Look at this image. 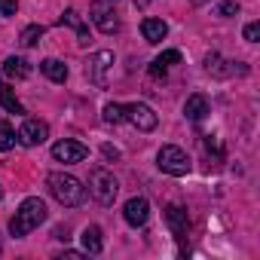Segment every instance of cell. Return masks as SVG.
I'll use <instances>...</instances> for the list:
<instances>
[{
	"instance_id": "cell-1",
	"label": "cell",
	"mask_w": 260,
	"mask_h": 260,
	"mask_svg": "<svg viewBox=\"0 0 260 260\" xmlns=\"http://www.w3.org/2000/svg\"><path fill=\"white\" fill-rule=\"evenodd\" d=\"M43 220H46V202L37 199V196H31V199H25V202L19 205V211L10 217V233H13L16 239H25V236H28L31 230H37Z\"/></svg>"
},
{
	"instance_id": "cell-2",
	"label": "cell",
	"mask_w": 260,
	"mask_h": 260,
	"mask_svg": "<svg viewBox=\"0 0 260 260\" xmlns=\"http://www.w3.org/2000/svg\"><path fill=\"white\" fill-rule=\"evenodd\" d=\"M46 187H49V193H52L61 205H68V208L83 205V199H86V187L80 184V178H74V175H68V172H52V175L46 178Z\"/></svg>"
},
{
	"instance_id": "cell-3",
	"label": "cell",
	"mask_w": 260,
	"mask_h": 260,
	"mask_svg": "<svg viewBox=\"0 0 260 260\" xmlns=\"http://www.w3.org/2000/svg\"><path fill=\"white\" fill-rule=\"evenodd\" d=\"M89 193L95 196V202L113 205V199H116V193H119V181L113 178V172L95 166V169L89 172Z\"/></svg>"
},
{
	"instance_id": "cell-4",
	"label": "cell",
	"mask_w": 260,
	"mask_h": 260,
	"mask_svg": "<svg viewBox=\"0 0 260 260\" xmlns=\"http://www.w3.org/2000/svg\"><path fill=\"white\" fill-rule=\"evenodd\" d=\"M110 68H113V52H110V49L92 52L89 61H86V77H89V83L98 86V89H104L107 80H110Z\"/></svg>"
},
{
	"instance_id": "cell-5",
	"label": "cell",
	"mask_w": 260,
	"mask_h": 260,
	"mask_svg": "<svg viewBox=\"0 0 260 260\" xmlns=\"http://www.w3.org/2000/svg\"><path fill=\"white\" fill-rule=\"evenodd\" d=\"M156 166H159L166 175L184 178V175L190 172V156H187L181 147H175V144H166V147L156 153Z\"/></svg>"
},
{
	"instance_id": "cell-6",
	"label": "cell",
	"mask_w": 260,
	"mask_h": 260,
	"mask_svg": "<svg viewBox=\"0 0 260 260\" xmlns=\"http://www.w3.org/2000/svg\"><path fill=\"white\" fill-rule=\"evenodd\" d=\"M125 119L132 122L138 132H153V128L159 125V116L153 113V107L150 104H141V101L125 104Z\"/></svg>"
},
{
	"instance_id": "cell-7",
	"label": "cell",
	"mask_w": 260,
	"mask_h": 260,
	"mask_svg": "<svg viewBox=\"0 0 260 260\" xmlns=\"http://www.w3.org/2000/svg\"><path fill=\"white\" fill-rule=\"evenodd\" d=\"M92 22L98 25L101 34H116L119 31V16L113 13V7L107 4V0H98V4H92Z\"/></svg>"
},
{
	"instance_id": "cell-8",
	"label": "cell",
	"mask_w": 260,
	"mask_h": 260,
	"mask_svg": "<svg viewBox=\"0 0 260 260\" xmlns=\"http://www.w3.org/2000/svg\"><path fill=\"white\" fill-rule=\"evenodd\" d=\"M52 156H55L58 162H64V166H74V162H83V159L89 156V147H86V144H80V141L64 138V141L52 144Z\"/></svg>"
},
{
	"instance_id": "cell-9",
	"label": "cell",
	"mask_w": 260,
	"mask_h": 260,
	"mask_svg": "<svg viewBox=\"0 0 260 260\" xmlns=\"http://www.w3.org/2000/svg\"><path fill=\"white\" fill-rule=\"evenodd\" d=\"M122 217H125L128 226H144L150 220V202L144 196H132L122 205Z\"/></svg>"
},
{
	"instance_id": "cell-10",
	"label": "cell",
	"mask_w": 260,
	"mask_h": 260,
	"mask_svg": "<svg viewBox=\"0 0 260 260\" xmlns=\"http://www.w3.org/2000/svg\"><path fill=\"white\" fill-rule=\"evenodd\" d=\"M46 138H49V125H46L43 119H25L22 128H19V141H22L25 147H37V144H43Z\"/></svg>"
},
{
	"instance_id": "cell-11",
	"label": "cell",
	"mask_w": 260,
	"mask_h": 260,
	"mask_svg": "<svg viewBox=\"0 0 260 260\" xmlns=\"http://www.w3.org/2000/svg\"><path fill=\"white\" fill-rule=\"evenodd\" d=\"M166 223H169V230H172L178 239H184V236H187V226H190L187 208H184V205H169V208H166Z\"/></svg>"
},
{
	"instance_id": "cell-12",
	"label": "cell",
	"mask_w": 260,
	"mask_h": 260,
	"mask_svg": "<svg viewBox=\"0 0 260 260\" xmlns=\"http://www.w3.org/2000/svg\"><path fill=\"white\" fill-rule=\"evenodd\" d=\"M208 113H211V104H208L205 95H190V98H187V104H184V116H187L190 122H202Z\"/></svg>"
},
{
	"instance_id": "cell-13",
	"label": "cell",
	"mask_w": 260,
	"mask_h": 260,
	"mask_svg": "<svg viewBox=\"0 0 260 260\" xmlns=\"http://www.w3.org/2000/svg\"><path fill=\"white\" fill-rule=\"evenodd\" d=\"M178 61H181V52H178V49H166L162 55H156V58L150 61V77H153V80L166 77V74H169V68H172V64H178Z\"/></svg>"
},
{
	"instance_id": "cell-14",
	"label": "cell",
	"mask_w": 260,
	"mask_h": 260,
	"mask_svg": "<svg viewBox=\"0 0 260 260\" xmlns=\"http://www.w3.org/2000/svg\"><path fill=\"white\" fill-rule=\"evenodd\" d=\"M141 34H144L147 43H162L166 34H169V25L162 19H144L141 22Z\"/></svg>"
},
{
	"instance_id": "cell-15",
	"label": "cell",
	"mask_w": 260,
	"mask_h": 260,
	"mask_svg": "<svg viewBox=\"0 0 260 260\" xmlns=\"http://www.w3.org/2000/svg\"><path fill=\"white\" fill-rule=\"evenodd\" d=\"M61 25L77 28V43H80V46H86V43H89V28H86V22L80 19V13H77V10H68V13L61 16Z\"/></svg>"
},
{
	"instance_id": "cell-16",
	"label": "cell",
	"mask_w": 260,
	"mask_h": 260,
	"mask_svg": "<svg viewBox=\"0 0 260 260\" xmlns=\"http://www.w3.org/2000/svg\"><path fill=\"white\" fill-rule=\"evenodd\" d=\"M4 74H7L10 80H25V77L31 74V64H28L25 58H19V55H10V58L4 61Z\"/></svg>"
},
{
	"instance_id": "cell-17",
	"label": "cell",
	"mask_w": 260,
	"mask_h": 260,
	"mask_svg": "<svg viewBox=\"0 0 260 260\" xmlns=\"http://www.w3.org/2000/svg\"><path fill=\"white\" fill-rule=\"evenodd\" d=\"M40 71H43L52 83H64V80H68V64L58 61V58H43V61H40Z\"/></svg>"
},
{
	"instance_id": "cell-18",
	"label": "cell",
	"mask_w": 260,
	"mask_h": 260,
	"mask_svg": "<svg viewBox=\"0 0 260 260\" xmlns=\"http://www.w3.org/2000/svg\"><path fill=\"white\" fill-rule=\"evenodd\" d=\"M83 248H86V254H101V248H104L101 226H86L83 230Z\"/></svg>"
},
{
	"instance_id": "cell-19",
	"label": "cell",
	"mask_w": 260,
	"mask_h": 260,
	"mask_svg": "<svg viewBox=\"0 0 260 260\" xmlns=\"http://www.w3.org/2000/svg\"><path fill=\"white\" fill-rule=\"evenodd\" d=\"M226 61L217 55V52H208L205 55V71L211 74V77H230V68H223Z\"/></svg>"
},
{
	"instance_id": "cell-20",
	"label": "cell",
	"mask_w": 260,
	"mask_h": 260,
	"mask_svg": "<svg viewBox=\"0 0 260 260\" xmlns=\"http://www.w3.org/2000/svg\"><path fill=\"white\" fill-rule=\"evenodd\" d=\"M0 104H4L10 113H22V101L16 98V92L10 86H0Z\"/></svg>"
},
{
	"instance_id": "cell-21",
	"label": "cell",
	"mask_w": 260,
	"mask_h": 260,
	"mask_svg": "<svg viewBox=\"0 0 260 260\" xmlns=\"http://www.w3.org/2000/svg\"><path fill=\"white\" fill-rule=\"evenodd\" d=\"M16 147V132H13V125L7 119H0V150H13Z\"/></svg>"
},
{
	"instance_id": "cell-22",
	"label": "cell",
	"mask_w": 260,
	"mask_h": 260,
	"mask_svg": "<svg viewBox=\"0 0 260 260\" xmlns=\"http://www.w3.org/2000/svg\"><path fill=\"white\" fill-rule=\"evenodd\" d=\"M40 37H43V25H28V28L19 34V43H22V46H37Z\"/></svg>"
},
{
	"instance_id": "cell-23",
	"label": "cell",
	"mask_w": 260,
	"mask_h": 260,
	"mask_svg": "<svg viewBox=\"0 0 260 260\" xmlns=\"http://www.w3.org/2000/svg\"><path fill=\"white\" fill-rule=\"evenodd\" d=\"M125 119V104H104V122L116 125Z\"/></svg>"
},
{
	"instance_id": "cell-24",
	"label": "cell",
	"mask_w": 260,
	"mask_h": 260,
	"mask_svg": "<svg viewBox=\"0 0 260 260\" xmlns=\"http://www.w3.org/2000/svg\"><path fill=\"white\" fill-rule=\"evenodd\" d=\"M217 16H239V4H236V0H223V4L217 7Z\"/></svg>"
},
{
	"instance_id": "cell-25",
	"label": "cell",
	"mask_w": 260,
	"mask_h": 260,
	"mask_svg": "<svg viewBox=\"0 0 260 260\" xmlns=\"http://www.w3.org/2000/svg\"><path fill=\"white\" fill-rule=\"evenodd\" d=\"M19 13V4H16V0H0V16H16Z\"/></svg>"
},
{
	"instance_id": "cell-26",
	"label": "cell",
	"mask_w": 260,
	"mask_h": 260,
	"mask_svg": "<svg viewBox=\"0 0 260 260\" xmlns=\"http://www.w3.org/2000/svg\"><path fill=\"white\" fill-rule=\"evenodd\" d=\"M245 40H248V43H257V40H260V22H251V25L245 28Z\"/></svg>"
},
{
	"instance_id": "cell-27",
	"label": "cell",
	"mask_w": 260,
	"mask_h": 260,
	"mask_svg": "<svg viewBox=\"0 0 260 260\" xmlns=\"http://www.w3.org/2000/svg\"><path fill=\"white\" fill-rule=\"evenodd\" d=\"M101 153H104L107 159H119V150H116V147H110V144H104V147H101Z\"/></svg>"
},
{
	"instance_id": "cell-28",
	"label": "cell",
	"mask_w": 260,
	"mask_h": 260,
	"mask_svg": "<svg viewBox=\"0 0 260 260\" xmlns=\"http://www.w3.org/2000/svg\"><path fill=\"white\" fill-rule=\"evenodd\" d=\"M150 4H153V0H135V7H138V10H144V7H150Z\"/></svg>"
},
{
	"instance_id": "cell-29",
	"label": "cell",
	"mask_w": 260,
	"mask_h": 260,
	"mask_svg": "<svg viewBox=\"0 0 260 260\" xmlns=\"http://www.w3.org/2000/svg\"><path fill=\"white\" fill-rule=\"evenodd\" d=\"M0 251H4V239H0Z\"/></svg>"
},
{
	"instance_id": "cell-30",
	"label": "cell",
	"mask_w": 260,
	"mask_h": 260,
	"mask_svg": "<svg viewBox=\"0 0 260 260\" xmlns=\"http://www.w3.org/2000/svg\"><path fill=\"white\" fill-rule=\"evenodd\" d=\"M0 199H4V190H0Z\"/></svg>"
}]
</instances>
